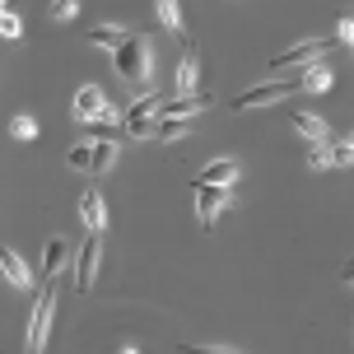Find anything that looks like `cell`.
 <instances>
[{
  "label": "cell",
  "mask_w": 354,
  "mask_h": 354,
  "mask_svg": "<svg viewBox=\"0 0 354 354\" xmlns=\"http://www.w3.org/2000/svg\"><path fill=\"white\" fill-rule=\"evenodd\" d=\"M112 71H117V80H126L131 88H145L149 84V71H154V47H149V37L145 33H131L112 52Z\"/></svg>",
  "instance_id": "obj_1"
},
{
  "label": "cell",
  "mask_w": 354,
  "mask_h": 354,
  "mask_svg": "<svg viewBox=\"0 0 354 354\" xmlns=\"http://www.w3.org/2000/svg\"><path fill=\"white\" fill-rule=\"evenodd\" d=\"M326 37H303V42H294L289 52H280V56H270L266 61V71L270 75H299V71H308V66H317L322 56H326Z\"/></svg>",
  "instance_id": "obj_2"
},
{
  "label": "cell",
  "mask_w": 354,
  "mask_h": 354,
  "mask_svg": "<svg viewBox=\"0 0 354 354\" xmlns=\"http://www.w3.org/2000/svg\"><path fill=\"white\" fill-rule=\"evenodd\" d=\"M52 317H56V284L47 280V289H37L33 317H28V350H24V354H42V350H47V336H52Z\"/></svg>",
  "instance_id": "obj_3"
},
{
  "label": "cell",
  "mask_w": 354,
  "mask_h": 354,
  "mask_svg": "<svg viewBox=\"0 0 354 354\" xmlns=\"http://www.w3.org/2000/svg\"><path fill=\"white\" fill-rule=\"evenodd\" d=\"M303 93V75H284V80H270V84H257V88H243L233 107L248 112V107H266V103H280V98H294Z\"/></svg>",
  "instance_id": "obj_4"
},
{
  "label": "cell",
  "mask_w": 354,
  "mask_h": 354,
  "mask_svg": "<svg viewBox=\"0 0 354 354\" xmlns=\"http://www.w3.org/2000/svg\"><path fill=\"white\" fill-rule=\"evenodd\" d=\"M163 93H149V98H136V103L126 107V117H122V126H126V136H154V117L163 112Z\"/></svg>",
  "instance_id": "obj_5"
},
{
  "label": "cell",
  "mask_w": 354,
  "mask_h": 354,
  "mask_svg": "<svg viewBox=\"0 0 354 354\" xmlns=\"http://www.w3.org/2000/svg\"><path fill=\"white\" fill-rule=\"evenodd\" d=\"M229 187H205V182H196V219H201V229H210L219 214L229 210Z\"/></svg>",
  "instance_id": "obj_6"
},
{
  "label": "cell",
  "mask_w": 354,
  "mask_h": 354,
  "mask_svg": "<svg viewBox=\"0 0 354 354\" xmlns=\"http://www.w3.org/2000/svg\"><path fill=\"white\" fill-rule=\"evenodd\" d=\"M98 257H103V233H88L84 248L75 252V280H80V289H93V275H98Z\"/></svg>",
  "instance_id": "obj_7"
},
{
  "label": "cell",
  "mask_w": 354,
  "mask_h": 354,
  "mask_svg": "<svg viewBox=\"0 0 354 354\" xmlns=\"http://www.w3.org/2000/svg\"><path fill=\"white\" fill-rule=\"evenodd\" d=\"M289 126L299 131L303 140H313V145H331V126L322 122V117H313V112H303V107H294V112H289Z\"/></svg>",
  "instance_id": "obj_8"
},
{
  "label": "cell",
  "mask_w": 354,
  "mask_h": 354,
  "mask_svg": "<svg viewBox=\"0 0 354 354\" xmlns=\"http://www.w3.org/2000/svg\"><path fill=\"white\" fill-rule=\"evenodd\" d=\"M103 112H112V103L103 98L98 84H84L75 93V117H80V122H93V117H103Z\"/></svg>",
  "instance_id": "obj_9"
},
{
  "label": "cell",
  "mask_w": 354,
  "mask_h": 354,
  "mask_svg": "<svg viewBox=\"0 0 354 354\" xmlns=\"http://www.w3.org/2000/svg\"><path fill=\"white\" fill-rule=\"evenodd\" d=\"M0 280L15 284V289H28V284H33V270L24 266V257H19V252L0 248Z\"/></svg>",
  "instance_id": "obj_10"
},
{
  "label": "cell",
  "mask_w": 354,
  "mask_h": 354,
  "mask_svg": "<svg viewBox=\"0 0 354 354\" xmlns=\"http://www.w3.org/2000/svg\"><path fill=\"white\" fill-rule=\"evenodd\" d=\"M196 80H201V56H196V47L187 42V52H182V61H177V98L196 93Z\"/></svg>",
  "instance_id": "obj_11"
},
{
  "label": "cell",
  "mask_w": 354,
  "mask_h": 354,
  "mask_svg": "<svg viewBox=\"0 0 354 354\" xmlns=\"http://www.w3.org/2000/svg\"><path fill=\"white\" fill-rule=\"evenodd\" d=\"M238 173H243V168H238L233 159H214V163H205V168L196 173V182H205V187H233Z\"/></svg>",
  "instance_id": "obj_12"
},
{
  "label": "cell",
  "mask_w": 354,
  "mask_h": 354,
  "mask_svg": "<svg viewBox=\"0 0 354 354\" xmlns=\"http://www.w3.org/2000/svg\"><path fill=\"white\" fill-rule=\"evenodd\" d=\"M66 261H71V243L66 238H47V248H42V275L56 280L66 270Z\"/></svg>",
  "instance_id": "obj_13"
},
{
  "label": "cell",
  "mask_w": 354,
  "mask_h": 354,
  "mask_svg": "<svg viewBox=\"0 0 354 354\" xmlns=\"http://www.w3.org/2000/svg\"><path fill=\"white\" fill-rule=\"evenodd\" d=\"M80 219H84V229H88V233H103V224H107V205H103V196H98V192H84V196H80Z\"/></svg>",
  "instance_id": "obj_14"
},
{
  "label": "cell",
  "mask_w": 354,
  "mask_h": 354,
  "mask_svg": "<svg viewBox=\"0 0 354 354\" xmlns=\"http://www.w3.org/2000/svg\"><path fill=\"white\" fill-rule=\"evenodd\" d=\"M205 103H210L205 93H187V98H168L159 117H182V122H192L196 112H205Z\"/></svg>",
  "instance_id": "obj_15"
},
{
  "label": "cell",
  "mask_w": 354,
  "mask_h": 354,
  "mask_svg": "<svg viewBox=\"0 0 354 354\" xmlns=\"http://www.w3.org/2000/svg\"><path fill=\"white\" fill-rule=\"evenodd\" d=\"M126 37H131V28H117V24H103V28H88L84 42L88 47H107V52H117Z\"/></svg>",
  "instance_id": "obj_16"
},
{
  "label": "cell",
  "mask_w": 354,
  "mask_h": 354,
  "mask_svg": "<svg viewBox=\"0 0 354 354\" xmlns=\"http://www.w3.org/2000/svg\"><path fill=\"white\" fill-rule=\"evenodd\" d=\"M84 131L93 136V140H122L126 136V126L112 117V112H103V117H93V122H84Z\"/></svg>",
  "instance_id": "obj_17"
},
{
  "label": "cell",
  "mask_w": 354,
  "mask_h": 354,
  "mask_svg": "<svg viewBox=\"0 0 354 354\" xmlns=\"http://www.w3.org/2000/svg\"><path fill=\"white\" fill-rule=\"evenodd\" d=\"M154 10H159L163 28H168L173 37H182V42H187V24H182V10H177V0H154Z\"/></svg>",
  "instance_id": "obj_18"
},
{
  "label": "cell",
  "mask_w": 354,
  "mask_h": 354,
  "mask_svg": "<svg viewBox=\"0 0 354 354\" xmlns=\"http://www.w3.org/2000/svg\"><path fill=\"white\" fill-rule=\"evenodd\" d=\"M326 88H331V66H308V71H303V93H326Z\"/></svg>",
  "instance_id": "obj_19"
},
{
  "label": "cell",
  "mask_w": 354,
  "mask_h": 354,
  "mask_svg": "<svg viewBox=\"0 0 354 354\" xmlns=\"http://www.w3.org/2000/svg\"><path fill=\"white\" fill-rule=\"evenodd\" d=\"M112 163H117V140H98V145H93V163H88V173L98 177V173H107Z\"/></svg>",
  "instance_id": "obj_20"
},
{
  "label": "cell",
  "mask_w": 354,
  "mask_h": 354,
  "mask_svg": "<svg viewBox=\"0 0 354 354\" xmlns=\"http://www.w3.org/2000/svg\"><path fill=\"white\" fill-rule=\"evenodd\" d=\"M187 131H192V122H182V117H159L154 122V136L159 140H187Z\"/></svg>",
  "instance_id": "obj_21"
},
{
  "label": "cell",
  "mask_w": 354,
  "mask_h": 354,
  "mask_svg": "<svg viewBox=\"0 0 354 354\" xmlns=\"http://www.w3.org/2000/svg\"><path fill=\"white\" fill-rule=\"evenodd\" d=\"M10 136H15V140H33L37 122H33V117H15V122H10Z\"/></svg>",
  "instance_id": "obj_22"
},
{
  "label": "cell",
  "mask_w": 354,
  "mask_h": 354,
  "mask_svg": "<svg viewBox=\"0 0 354 354\" xmlns=\"http://www.w3.org/2000/svg\"><path fill=\"white\" fill-rule=\"evenodd\" d=\"M0 33L5 37H24V19H19L15 10H5V15H0Z\"/></svg>",
  "instance_id": "obj_23"
},
{
  "label": "cell",
  "mask_w": 354,
  "mask_h": 354,
  "mask_svg": "<svg viewBox=\"0 0 354 354\" xmlns=\"http://www.w3.org/2000/svg\"><path fill=\"white\" fill-rule=\"evenodd\" d=\"M75 10H80V0H52V5H47V15H52L56 24H61V19H75Z\"/></svg>",
  "instance_id": "obj_24"
},
{
  "label": "cell",
  "mask_w": 354,
  "mask_h": 354,
  "mask_svg": "<svg viewBox=\"0 0 354 354\" xmlns=\"http://www.w3.org/2000/svg\"><path fill=\"white\" fill-rule=\"evenodd\" d=\"M66 163H71V168H88V163H93V145H75L71 154H66Z\"/></svg>",
  "instance_id": "obj_25"
},
{
  "label": "cell",
  "mask_w": 354,
  "mask_h": 354,
  "mask_svg": "<svg viewBox=\"0 0 354 354\" xmlns=\"http://www.w3.org/2000/svg\"><path fill=\"white\" fill-rule=\"evenodd\" d=\"M177 354H238V350H224V345H192V340H182Z\"/></svg>",
  "instance_id": "obj_26"
},
{
  "label": "cell",
  "mask_w": 354,
  "mask_h": 354,
  "mask_svg": "<svg viewBox=\"0 0 354 354\" xmlns=\"http://www.w3.org/2000/svg\"><path fill=\"white\" fill-rule=\"evenodd\" d=\"M326 154H331V168H345V163L354 159V154H350V149H345L340 140H331V145H326Z\"/></svg>",
  "instance_id": "obj_27"
},
{
  "label": "cell",
  "mask_w": 354,
  "mask_h": 354,
  "mask_svg": "<svg viewBox=\"0 0 354 354\" xmlns=\"http://www.w3.org/2000/svg\"><path fill=\"white\" fill-rule=\"evenodd\" d=\"M336 42H345V47H354V19H350V15H345V19L336 24Z\"/></svg>",
  "instance_id": "obj_28"
},
{
  "label": "cell",
  "mask_w": 354,
  "mask_h": 354,
  "mask_svg": "<svg viewBox=\"0 0 354 354\" xmlns=\"http://www.w3.org/2000/svg\"><path fill=\"white\" fill-rule=\"evenodd\" d=\"M308 168H331V154H326V145H317V149L308 154Z\"/></svg>",
  "instance_id": "obj_29"
},
{
  "label": "cell",
  "mask_w": 354,
  "mask_h": 354,
  "mask_svg": "<svg viewBox=\"0 0 354 354\" xmlns=\"http://www.w3.org/2000/svg\"><path fill=\"white\" fill-rule=\"evenodd\" d=\"M340 275H345V284L354 289V261H345V270H340Z\"/></svg>",
  "instance_id": "obj_30"
},
{
  "label": "cell",
  "mask_w": 354,
  "mask_h": 354,
  "mask_svg": "<svg viewBox=\"0 0 354 354\" xmlns=\"http://www.w3.org/2000/svg\"><path fill=\"white\" fill-rule=\"evenodd\" d=\"M340 145H345V149H350V154H354V131H350V136H345V140H340Z\"/></svg>",
  "instance_id": "obj_31"
},
{
  "label": "cell",
  "mask_w": 354,
  "mask_h": 354,
  "mask_svg": "<svg viewBox=\"0 0 354 354\" xmlns=\"http://www.w3.org/2000/svg\"><path fill=\"white\" fill-rule=\"evenodd\" d=\"M122 354H140V350H136V345H126V350H122Z\"/></svg>",
  "instance_id": "obj_32"
},
{
  "label": "cell",
  "mask_w": 354,
  "mask_h": 354,
  "mask_svg": "<svg viewBox=\"0 0 354 354\" xmlns=\"http://www.w3.org/2000/svg\"><path fill=\"white\" fill-rule=\"evenodd\" d=\"M5 10H10V5H5V0H0V15H5Z\"/></svg>",
  "instance_id": "obj_33"
},
{
  "label": "cell",
  "mask_w": 354,
  "mask_h": 354,
  "mask_svg": "<svg viewBox=\"0 0 354 354\" xmlns=\"http://www.w3.org/2000/svg\"><path fill=\"white\" fill-rule=\"evenodd\" d=\"M350 19H354V15H350Z\"/></svg>",
  "instance_id": "obj_34"
}]
</instances>
